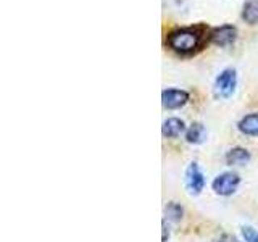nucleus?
Here are the masks:
<instances>
[{"label":"nucleus","instance_id":"obj_1","mask_svg":"<svg viewBox=\"0 0 258 242\" xmlns=\"http://www.w3.org/2000/svg\"><path fill=\"white\" fill-rule=\"evenodd\" d=\"M202 28H182L169 32L168 45L177 53H190L197 50L202 42Z\"/></svg>","mask_w":258,"mask_h":242},{"label":"nucleus","instance_id":"obj_2","mask_svg":"<svg viewBox=\"0 0 258 242\" xmlns=\"http://www.w3.org/2000/svg\"><path fill=\"white\" fill-rule=\"evenodd\" d=\"M215 95L218 99H229L236 92L237 87V73L234 68H226L215 79Z\"/></svg>","mask_w":258,"mask_h":242},{"label":"nucleus","instance_id":"obj_3","mask_svg":"<svg viewBox=\"0 0 258 242\" xmlns=\"http://www.w3.org/2000/svg\"><path fill=\"white\" fill-rule=\"evenodd\" d=\"M239 184H240V176L236 171H224L215 177L212 183V188L218 196L229 197L237 191Z\"/></svg>","mask_w":258,"mask_h":242},{"label":"nucleus","instance_id":"obj_4","mask_svg":"<svg viewBox=\"0 0 258 242\" xmlns=\"http://www.w3.org/2000/svg\"><path fill=\"white\" fill-rule=\"evenodd\" d=\"M184 181H185V188H187L189 194H192V196H199V194H202V191L205 189V184H207L205 176L196 161H192V163L187 166V169H185Z\"/></svg>","mask_w":258,"mask_h":242},{"label":"nucleus","instance_id":"obj_5","mask_svg":"<svg viewBox=\"0 0 258 242\" xmlns=\"http://www.w3.org/2000/svg\"><path fill=\"white\" fill-rule=\"evenodd\" d=\"M189 102V94L182 89H165L161 92V103L168 110H177Z\"/></svg>","mask_w":258,"mask_h":242},{"label":"nucleus","instance_id":"obj_6","mask_svg":"<svg viewBox=\"0 0 258 242\" xmlns=\"http://www.w3.org/2000/svg\"><path fill=\"white\" fill-rule=\"evenodd\" d=\"M236 37H237V29L231 26V24H224V26L215 28L210 32V40H212L215 45H220V47H228L234 44Z\"/></svg>","mask_w":258,"mask_h":242},{"label":"nucleus","instance_id":"obj_7","mask_svg":"<svg viewBox=\"0 0 258 242\" xmlns=\"http://www.w3.org/2000/svg\"><path fill=\"white\" fill-rule=\"evenodd\" d=\"M224 160L229 166H245L250 161V152L244 147H232L226 152Z\"/></svg>","mask_w":258,"mask_h":242},{"label":"nucleus","instance_id":"obj_8","mask_svg":"<svg viewBox=\"0 0 258 242\" xmlns=\"http://www.w3.org/2000/svg\"><path fill=\"white\" fill-rule=\"evenodd\" d=\"M185 131H187V128H185V123L181 118H168L161 126V133L168 139H176Z\"/></svg>","mask_w":258,"mask_h":242},{"label":"nucleus","instance_id":"obj_9","mask_svg":"<svg viewBox=\"0 0 258 242\" xmlns=\"http://www.w3.org/2000/svg\"><path fill=\"white\" fill-rule=\"evenodd\" d=\"M237 129L250 137H258V113H250V115L242 116L237 123Z\"/></svg>","mask_w":258,"mask_h":242},{"label":"nucleus","instance_id":"obj_10","mask_svg":"<svg viewBox=\"0 0 258 242\" xmlns=\"http://www.w3.org/2000/svg\"><path fill=\"white\" fill-rule=\"evenodd\" d=\"M207 139V129L202 123H192L185 131V141L189 144L199 145Z\"/></svg>","mask_w":258,"mask_h":242},{"label":"nucleus","instance_id":"obj_11","mask_svg":"<svg viewBox=\"0 0 258 242\" xmlns=\"http://www.w3.org/2000/svg\"><path fill=\"white\" fill-rule=\"evenodd\" d=\"M242 20L248 24L258 23V0H248L242 8Z\"/></svg>","mask_w":258,"mask_h":242},{"label":"nucleus","instance_id":"obj_12","mask_svg":"<svg viewBox=\"0 0 258 242\" xmlns=\"http://www.w3.org/2000/svg\"><path fill=\"white\" fill-rule=\"evenodd\" d=\"M184 215V208L177 202H168L165 207V216L168 221H181V218Z\"/></svg>","mask_w":258,"mask_h":242},{"label":"nucleus","instance_id":"obj_13","mask_svg":"<svg viewBox=\"0 0 258 242\" xmlns=\"http://www.w3.org/2000/svg\"><path fill=\"white\" fill-rule=\"evenodd\" d=\"M240 234L244 242H258V229L252 228V226H242Z\"/></svg>","mask_w":258,"mask_h":242},{"label":"nucleus","instance_id":"obj_14","mask_svg":"<svg viewBox=\"0 0 258 242\" xmlns=\"http://www.w3.org/2000/svg\"><path fill=\"white\" fill-rule=\"evenodd\" d=\"M215 242H240L236 236H232V234H228V232H224L221 234L220 237H218Z\"/></svg>","mask_w":258,"mask_h":242},{"label":"nucleus","instance_id":"obj_15","mask_svg":"<svg viewBox=\"0 0 258 242\" xmlns=\"http://www.w3.org/2000/svg\"><path fill=\"white\" fill-rule=\"evenodd\" d=\"M169 237V229L166 228V220L163 221V242H166Z\"/></svg>","mask_w":258,"mask_h":242}]
</instances>
